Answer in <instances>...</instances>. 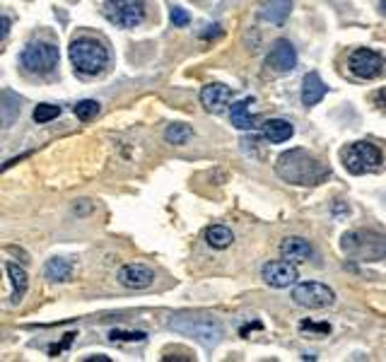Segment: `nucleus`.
Instances as JSON below:
<instances>
[{
    "label": "nucleus",
    "instance_id": "nucleus-1",
    "mask_svg": "<svg viewBox=\"0 0 386 362\" xmlns=\"http://www.w3.org/2000/svg\"><path fill=\"white\" fill-rule=\"evenodd\" d=\"M276 172L280 179L297 183V186H314L328 179V167L302 147L283 152L276 162Z\"/></svg>",
    "mask_w": 386,
    "mask_h": 362
},
{
    "label": "nucleus",
    "instance_id": "nucleus-2",
    "mask_svg": "<svg viewBox=\"0 0 386 362\" xmlns=\"http://www.w3.org/2000/svg\"><path fill=\"white\" fill-rule=\"evenodd\" d=\"M169 329L181 336L196 338L205 348H215L222 340V336H225L222 324L215 317H210V314H184V312L174 314L169 319Z\"/></svg>",
    "mask_w": 386,
    "mask_h": 362
},
{
    "label": "nucleus",
    "instance_id": "nucleus-3",
    "mask_svg": "<svg viewBox=\"0 0 386 362\" xmlns=\"http://www.w3.org/2000/svg\"><path fill=\"white\" fill-rule=\"evenodd\" d=\"M70 60H73L78 73L96 75L109 63V51H106V46L101 42H96V39L80 37L70 44Z\"/></svg>",
    "mask_w": 386,
    "mask_h": 362
},
{
    "label": "nucleus",
    "instance_id": "nucleus-4",
    "mask_svg": "<svg viewBox=\"0 0 386 362\" xmlns=\"http://www.w3.org/2000/svg\"><path fill=\"white\" fill-rule=\"evenodd\" d=\"M348 256L362 258V261H382L386 258V234L379 232H348L340 242Z\"/></svg>",
    "mask_w": 386,
    "mask_h": 362
},
{
    "label": "nucleus",
    "instance_id": "nucleus-5",
    "mask_svg": "<svg viewBox=\"0 0 386 362\" xmlns=\"http://www.w3.org/2000/svg\"><path fill=\"white\" fill-rule=\"evenodd\" d=\"M384 162V155L372 142H353L343 150V165L350 174H367L379 170Z\"/></svg>",
    "mask_w": 386,
    "mask_h": 362
},
{
    "label": "nucleus",
    "instance_id": "nucleus-6",
    "mask_svg": "<svg viewBox=\"0 0 386 362\" xmlns=\"http://www.w3.org/2000/svg\"><path fill=\"white\" fill-rule=\"evenodd\" d=\"M101 13L116 27L133 29L145 19V3L143 0H106L101 5Z\"/></svg>",
    "mask_w": 386,
    "mask_h": 362
},
{
    "label": "nucleus",
    "instance_id": "nucleus-7",
    "mask_svg": "<svg viewBox=\"0 0 386 362\" xmlns=\"http://www.w3.org/2000/svg\"><path fill=\"white\" fill-rule=\"evenodd\" d=\"M22 65L29 73L49 75L58 65V49L49 42H32L22 51Z\"/></svg>",
    "mask_w": 386,
    "mask_h": 362
},
{
    "label": "nucleus",
    "instance_id": "nucleus-8",
    "mask_svg": "<svg viewBox=\"0 0 386 362\" xmlns=\"http://www.w3.org/2000/svg\"><path fill=\"white\" fill-rule=\"evenodd\" d=\"M348 65H350V73L358 75V78H362V80H374L386 70L384 56H379L377 51H372V49L353 51L348 58Z\"/></svg>",
    "mask_w": 386,
    "mask_h": 362
},
{
    "label": "nucleus",
    "instance_id": "nucleus-9",
    "mask_svg": "<svg viewBox=\"0 0 386 362\" xmlns=\"http://www.w3.org/2000/svg\"><path fill=\"white\" fill-rule=\"evenodd\" d=\"M292 299L299 304V307H307V309H326L333 304L336 295L328 285L324 283H302L294 288Z\"/></svg>",
    "mask_w": 386,
    "mask_h": 362
},
{
    "label": "nucleus",
    "instance_id": "nucleus-10",
    "mask_svg": "<svg viewBox=\"0 0 386 362\" xmlns=\"http://www.w3.org/2000/svg\"><path fill=\"white\" fill-rule=\"evenodd\" d=\"M266 65L271 70H276V73H292L297 68V51H294V46L287 39H278L273 44L271 54H268Z\"/></svg>",
    "mask_w": 386,
    "mask_h": 362
},
{
    "label": "nucleus",
    "instance_id": "nucleus-11",
    "mask_svg": "<svg viewBox=\"0 0 386 362\" xmlns=\"http://www.w3.org/2000/svg\"><path fill=\"white\" fill-rule=\"evenodd\" d=\"M263 280H266L271 288H290V285L297 283V268L292 266V261H271L263 266Z\"/></svg>",
    "mask_w": 386,
    "mask_h": 362
},
{
    "label": "nucleus",
    "instance_id": "nucleus-12",
    "mask_svg": "<svg viewBox=\"0 0 386 362\" xmlns=\"http://www.w3.org/2000/svg\"><path fill=\"white\" fill-rule=\"evenodd\" d=\"M119 283L131 290H145L155 283V271L143 263H128L119 271Z\"/></svg>",
    "mask_w": 386,
    "mask_h": 362
},
{
    "label": "nucleus",
    "instance_id": "nucleus-13",
    "mask_svg": "<svg viewBox=\"0 0 386 362\" xmlns=\"http://www.w3.org/2000/svg\"><path fill=\"white\" fill-rule=\"evenodd\" d=\"M230 99H232V90L220 83L205 85L201 92V104L205 106L210 114H222V111L227 109V104H230Z\"/></svg>",
    "mask_w": 386,
    "mask_h": 362
},
{
    "label": "nucleus",
    "instance_id": "nucleus-14",
    "mask_svg": "<svg viewBox=\"0 0 386 362\" xmlns=\"http://www.w3.org/2000/svg\"><path fill=\"white\" fill-rule=\"evenodd\" d=\"M280 254H283V258H287V261H292V263H304V261H309V258H314L312 244H309L307 239H302V237L283 239Z\"/></svg>",
    "mask_w": 386,
    "mask_h": 362
},
{
    "label": "nucleus",
    "instance_id": "nucleus-15",
    "mask_svg": "<svg viewBox=\"0 0 386 362\" xmlns=\"http://www.w3.org/2000/svg\"><path fill=\"white\" fill-rule=\"evenodd\" d=\"M326 92H328V88L324 85V80L319 78L317 73H309L307 78H304V83H302V101L307 106L319 104V101L326 97Z\"/></svg>",
    "mask_w": 386,
    "mask_h": 362
},
{
    "label": "nucleus",
    "instance_id": "nucleus-16",
    "mask_svg": "<svg viewBox=\"0 0 386 362\" xmlns=\"http://www.w3.org/2000/svg\"><path fill=\"white\" fill-rule=\"evenodd\" d=\"M292 10V0H266L261 8V17L271 24H283Z\"/></svg>",
    "mask_w": 386,
    "mask_h": 362
},
{
    "label": "nucleus",
    "instance_id": "nucleus-17",
    "mask_svg": "<svg viewBox=\"0 0 386 362\" xmlns=\"http://www.w3.org/2000/svg\"><path fill=\"white\" fill-rule=\"evenodd\" d=\"M292 133H294L292 124L285 119H271L263 124V138H266L268 142H285L290 140Z\"/></svg>",
    "mask_w": 386,
    "mask_h": 362
},
{
    "label": "nucleus",
    "instance_id": "nucleus-18",
    "mask_svg": "<svg viewBox=\"0 0 386 362\" xmlns=\"http://www.w3.org/2000/svg\"><path fill=\"white\" fill-rule=\"evenodd\" d=\"M8 275H10V283H12V304H19L24 297V293H27V285H29V278H27V271L24 268H19L17 263H8Z\"/></svg>",
    "mask_w": 386,
    "mask_h": 362
},
{
    "label": "nucleus",
    "instance_id": "nucleus-19",
    "mask_svg": "<svg viewBox=\"0 0 386 362\" xmlns=\"http://www.w3.org/2000/svg\"><path fill=\"white\" fill-rule=\"evenodd\" d=\"M249 104H251V99H242V101H237L235 106H232V111H230V119H232V124L237 126L240 131H251L253 126H256V116L249 111Z\"/></svg>",
    "mask_w": 386,
    "mask_h": 362
},
{
    "label": "nucleus",
    "instance_id": "nucleus-20",
    "mask_svg": "<svg viewBox=\"0 0 386 362\" xmlns=\"http://www.w3.org/2000/svg\"><path fill=\"white\" fill-rule=\"evenodd\" d=\"M19 109H22V101H19V97L12 94V92H3V97H0V114H3V126H5V129H10V126L15 124Z\"/></svg>",
    "mask_w": 386,
    "mask_h": 362
},
{
    "label": "nucleus",
    "instance_id": "nucleus-21",
    "mask_svg": "<svg viewBox=\"0 0 386 362\" xmlns=\"http://www.w3.org/2000/svg\"><path fill=\"white\" fill-rule=\"evenodd\" d=\"M44 275H47L51 283H65L73 275V263L68 258H51L47 268H44Z\"/></svg>",
    "mask_w": 386,
    "mask_h": 362
},
{
    "label": "nucleus",
    "instance_id": "nucleus-22",
    "mask_svg": "<svg viewBox=\"0 0 386 362\" xmlns=\"http://www.w3.org/2000/svg\"><path fill=\"white\" fill-rule=\"evenodd\" d=\"M205 239L212 249H227L232 242H235V234H232V229L225 225H212L205 232Z\"/></svg>",
    "mask_w": 386,
    "mask_h": 362
},
{
    "label": "nucleus",
    "instance_id": "nucleus-23",
    "mask_svg": "<svg viewBox=\"0 0 386 362\" xmlns=\"http://www.w3.org/2000/svg\"><path fill=\"white\" fill-rule=\"evenodd\" d=\"M193 138V131L191 126L186 124H171L169 129L165 131V140L171 142V145H186Z\"/></svg>",
    "mask_w": 386,
    "mask_h": 362
},
{
    "label": "nucleus",
    "instance_id": "nucleus-24",
    "mask_svg": "<svg viewBox=\"0 0 386 362\" xmlns=\"http://www.w3.org/2000/svg\"><path fill=\"white\" fill-rule=\"evenodd\" d=\"M96 114H99V104H96L94 99H83L75 104V116H78L80 121H90V119H94Z\"/></svg>",
    "mask_w": 386,
    "mask_h": 362
},
{
    "label": "nucleus",
    "instance_id": "nucleus-25",
    "mask_svg": "<svg viewBox=\"0 0 386 362\" xmlns=\"http://www.w3.org/2000/svg\"><path fill=\"white\" fill-rule=\"evenodd\" d=\"M56 116H60V106H56V104H39L37 109H34V121H37V124H49Z\"/></svg>",
    "mask_w": 386,
    "mask_h": 362
},
{
    "label": "nucleus",
    "instance_id": "nucleus-26",
    "mask_svg": "<svg viewBox=\"0 0 386 362\" xmlns=\"http://www.w3.org/2000/svg\"><path fill=\"white\" fill-rule=\"evenodd\" d=\"M111 340H145V331H121L114 329L109 334Z\"/></svg>",
    "mask_w": 386,
    "mask_h": 362
},
{
    "label": "nucleus",
    "instance_id": "nucleus-27",
    "mask_svg": "<svg viewBox=\"0 0 386 362\" xmlns=\"http://www.w3.org/2000/svg\"><path fill=\"white\" fill-rule=\"evenodd\" d=\"M171 22H174V27H186L191 22V17L184 8H171Z\"/></svg>",
    "mask_w": 386,
    "mask_h": 362
},
{
    "label": "nucleus",
    "instance_id": "nucleus-28",
    "mask_svg": "<svg viewBox=\"0 0 386 362\" xmlns=\"http://www.w3.org/2000/svg\"><path fill=\"white\" fill-rule=\"evenodd\" d=\"M372 99H374V104L379 106V109L382 111H386V88H382V90H377L372 94Z\"/></svg>",
    "mask_w": 386,
    "mask_h": 362
},
{
    "label": "nucleus",
    "instance_id": "nucleus-29",
    "mask_svg": "<svg viewBox=\"0 0 386 362\" xmlns=\"http://www.w3.org/2000/svg\"><path fill=\"white\" fill-rule=\"evenodd\" d=\"M302 329H312V331H319V334H328V331H331V326H326V324L317 326V324H309V321H304Z\"/></svg>",
    "mask_w": 386,
    "mask_h": 362
},
{
    "label": "nucleus",
    "instance_id": "nucleus-30",
    "mask_svg": "<svg viewBox=\"0 0 386 362\" xmlns=\"http://www.w3.org/2000/svg\"><path fill=\"white\" fill-rule=\"evenodd\" d=\"M8 34H10V17H3V42L8 39Z\"/></svg>",
    "mask_w": 386,
    "mask_h": 362
},
{
    "label": "nucleus",
    "instance_id": "nucleus-31",
    "mask_svg": "<svg viewBox=\"0 0 386 362\" xmlns=\"http://www.w3.org/2000/svg\"><path fill=\"white\" fill-rule=\"evenodd\" d=\"M92 360H99V362H111L109 358H106V355H96V358H87L85 362H92Z\"/></svg>",
    "mask_w": 386,
    "mask_h": 362
},
{
    "label": "nucleus",
    "instance_id": "nucleus-32",
    "mask_svg": "<svg viewBox=\"0 0 386 362\" xmlns=\"http://www.w3.org/2000/svg\"><path fill=\"white\" fill-rule=\"evenodd\" d=\"M379 10H382V15H386V0H382V3H379Z\"/></svg>",
    "mask_w": 386,
    "mask_h": 362
}]
</instances>
